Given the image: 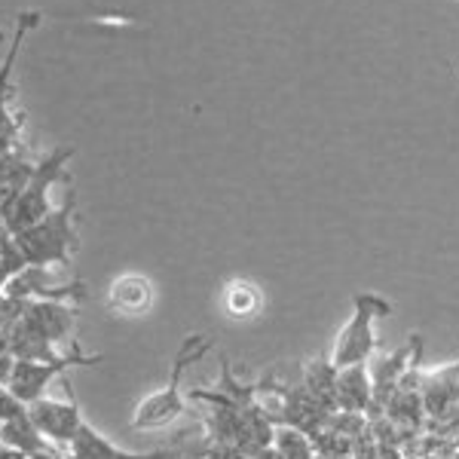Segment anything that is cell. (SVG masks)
<instances>
[{"label":"cell","mask_w":459,"mask_h":459,"mask_svg":"<svg viewBox=\"0 0 459 459\" xmlns=\"http://www.w3.org/2000/svg\"><path fill=\"white\" fill-rule=\"evenodd\" d=\"M214 350V340L209 334H187L181 340L172 361V371H169V380L162 383L157 392L144 395L142 402L132 411V429L138 432H153V429H169L175 426L178 420L187 413V404H184L181 395V380L196 361H203L205 355Z\"/></svg>","instance_id":"obj_1"},{"label":"cell","mask_w":459,"mask_h":459,"mask_svg":"<svg viewBox=\"0 0 459 459\" xmlns=\"http://www.w3.org/2000/svg\"><path fill=\"white\" fill-rule=\"evenodd\" d=\"M74 214H77V196L74 190L65 194V203L40 218L16 236V246L25 255L28 266H65L71 261V255L77 251L80 239L77 230H74Z\"/></svg>","instance_id":"obj_2"},{"label":"cell","mask_w":459,"mask_h":459,"mask_svg":"<svg viewBox=\"0 0 459 459\" xmlns=\"http://www.w3.org/2000/svg\"><path fill=\"white\" fill-rule=\"evenodd\" d=\"M392 316V303L374 291H361L352 298V316L346 318V325L340 328L331 350V361L334 368H352V365H368L371 355L380 350L377 340V318Z\"/></svg>","instance_id":"obj_3"},{"label":"cell","mask_w":459,"mask_h":459,"mask_svg":"<svg viewBox=\"0 0 459 459\" xmlns=\"http://www.w3.org/2000/svg\"><path fill=\"white\" fill-rule=\"evenodd\" d=\"M71 157H74V147H56L53 153H47V157L37 162L28 187L16 196V203H13L10 209L0 214V221H4V227L10 230V233H22V230H28L53 212V205H49V190H53L58 181H71V175H68Z\"/></svg>","instance_id":"obj_4"},{"label":"cell","mask_w":459,"mask_h":459,"mask_svg":"<svg viewBox=\"0 0 459 459\" xmlns=\"http://www.w3.org/2000/svg\"><path fill=\"white\" fill-rule=\"evenodd\" d=\"M101 361H105V355L83 352L77 340H74L71 350L58 352L53 359H16L13 361L10 380H6V389L16 398H22L25 404H31L37 398H43V389H47L56 377H68L71 368H92V365H101Z\"/></svg>","instance_id":"obj_5"},{"label":"cell","mask_w":459,"mask_h":459,"mask_svg":"<svg viewBox=\"0 0 459 459\" xmlns=\"http://www.w3.org/2000/svg\"><path fill=\"white\" fill-rule=\"evenodd\" d=\"M0 291L16 300H56V303H74V307L83 303L89 294L80 279H74V282H53L49 266H25Z\"/></svg>","instance_id":"obj_6"},{"label":"cell","mask_w":459,"mask_h":459,"mask_svg":"<svg viewBox=\"0 0 459 459\" xmlns=\"http://www.w3.org/2000/svg\"><path fill=\"white\" fill-rule=\"evenodd\" d=\"M423 355V337L413 334L411 343H404L402 350H392L386 355H371V386H374V404L377 411H386L389 398L395 395V389L402 386V380L411 374V365H417Z\"/></svg>","instance_id":"obj_7"},{"label":"cell","mask_w":459,"mask_h":459,"mask_svg":"<svg viewBox=\"0 0 459 459\" xmlns=\"http://www.w3.org/2000/svg\"><path fill=\"white\" fill-rule=\"evenodd\" d=\"M28 417L34 420V426L47 435L56 447H68L74 435L80 432V426L86 423L80 404L74 402V392L68 389V402L62 398H37L28 404Z\"/></svg>","instance_id":"obj_8"},{"label":"cell","mask_w":459,"mask_h":459,"mask_svg":"<svg viewBox=\"0 0 459 459\" xmlns=\"http://www.w3.org/2000/svg\"><path fill=\"white\" fill-rule=\"evenodd\" d=\"M22 328L31 331L37 340L49 346H62L68 340L74 322H77V309L74 303H56V300H28L25 313L19 316Z\"/></svg>","instance_id":"obj_9"},{"label":"cell","mask_w":459,"mask_h":459,"mask_svg":"<svg viewBox=\"0 0 459 459\" xmlns=\"http://www.w3.org/2000/svg\"><path fill=\"white\" fill-rule=\"evenodd\" d=\"M68 454L71 459H178V450H126L89 423L74 435Z\"/></svg>","instance_id":"obj_10"},{"label":"cell","mask_w":459,"mask_h":459,"mask_svg":"<svg viewBox=\"0 0 459 459\" xmlns=\"http://www.w3.org/2000/svg\"><path fill=\"white\" fill-rule=\"evenodd\" d=\"M420 395H423L426 417H447L459 404V361H450V365L420 374Z\"/></svg>","instance_id":"obj_11"},{"label":"cell","mask_w":459,"mask_h":459,"mask_svg":"<svg viewBox=\"0 0 459 459\" xmlns=\"http://www.w3.org/2000/svg\"><path fill=\"white\" fill-rule=\"evenodd\" d=\"M153 285L151 279L142 276V273H123L117 276L108 288V307L110 313H120L129 318L147 316L153 309Z\"/></svg>","instance_id":"obj_12"},{"label":"cell","mask_w":459,"mask_h":459,"mask_svg":"<svg viewBox=\"0 0 459 459\" xmlns=\"http://www.w3.org/2000/svg\"><path fill=\"white\" fill-rule=\"evenodd\" d=\"M337 411L361 413V417L377 411L368 365H352V368H340L337 371Z\"/></svg>","instance_id":"obj_13"},{"label":"cell","mask_w":459,"mask_h":459,"mask_svg":"<svg viewBox=\"0 0 459 459\" xmlns=\"http://www.w3.org/2000/svg\"><path fill=\"white\" fill-rule=\"evenodd\" d=\"M34 169H37V162L28 160L19 147L16 151L0 153V214L10 209V205L16 203V196L28 187Z\"/></svg>","instance_id":"obj_14"},{"label":"cell","mask_w":459,"mask_h":459,"mask_svg":"<svg viewBox=\"0 0 459 459\" xmlns=\"http://www.w3.org/2000/svg\"><path fill=\"white\" fill-rule=\"evenodd\" d=\"M303 389L318 398L328 411H337V368L328 355H316L303 365Z\"/></svg>","instance_id":"obj_15"},{"label":"cell","mask_w":459,"mask_h":459,"mask_svg":"<svg viewBox=\"0 0 459 459\" xmlns=\"http://www.w3.org/2000/svg\"><path fill=\"white\" fill-rule=\"evenodd\" d=\"M0 441H4L6 447H13V450H22V454H28V456L56 447V444L34 426V420L28 417V413H25V417H16V420H6V423H0Z\"/></svg>","instance_id":"obj_16"},{"label":"cell","mask_w":459,"mask_h":459,"mask_svg":"<svg viewBox=\"0 0 459 459\" xmlns=\"http://www.w3.org/2000/svg\"><path fill=\"white\" fill-rule=\"evenodd\" d=\"M221 307H224L230 318H255L264 309V294L257 285L246 282V279H236L221 294Z\"/></svg>","instance_id":"obj_17"},{"label":"cell","mask_w":459,"mask_h":459,"mask_svg":"<svg viewBox=\"0 0 459 459\" xmlns=\"http://www.w3.org/2000/svg\"><path fill=\"white\" fill-rule=\"evenodd\" d=\"M273 447H276L285 459H316L313 435L303 432L298 426H288V423L273 426Z\"/></svg>","instance_id":"obj_18"},{"label":"cell","mask_w":459,"mask_h":459,"mask_svg":"<svg viewBox=\"0 0 459 459\" xmlns=\"http://www.w3.org/2000/svg\"><path fill=\"white\" fill-rule=\"evenodd\" d=\"M187 459H248L242 450L230 447V444H221V441H212L205 447H187Z\"/></svg>","instance_id":"obj_19"},{"label":"cell","mask_w":459,"mask_h":459,"mask_svg":"<svg viewBox=\"0 0 459 459\" xmlns=\"http://www.w3.org/2000/svg\"><path fill=\"white\" fill-rule=\"evenodd\" d=\"M28 413V404L22 402V398L13 395L6 386H0V423H6V420H16V417H25Z\"/></svg>","instance_id":"obj_20"},{"label":"cell","mask_w":459,"mask_h":459,"mask_svg":"<svg viewBox=\"0 0 459 459\" xmlns=\"http://www.w3.org/2000/svg\"><path fill=\"white\" fill-rule=\"evenodd\" d=\"M28 459H71V454H62L58 447H49V450H40V454H31Z\"/></svg>","instance_id":"obj_21"},{"label":"cell","mask_w":459,"mask_h":459,"mask_svg":"<svg viewBox=\"0 0 459 459\" xmlns=\"http://www.w3.org/2000/svg\"><path fill=\"white\" fill-rule=\"evenodd\" d=\"M0 459H28V454H22V450L6 447V444L0 441Z\"/></svg>","instance_id":"obj_22"},{"label":"cell","mask_w":459,"mask_h":459,"mask_svg":"<svg viewBox=\"0 0 459 459\" xmlns=\"http://www.w3.org/2000/svg\"><path fill=\"white\" fill-rule=\"evenodd\" d=\"M251 459H285V456H282V454H279V450H276V447H273V444H270V447L257 450V454H255V456H251Z\"/></svg>","instance_id":"obj_23"},{"label":"cell","mask_w":459,"mask_h":459,"mask_svg":"<svg viewBox=\"0 0 459 459\" xmlns=\"http://www.w3.org/2000/svg\"><path fill=\"white\" fill-rule=\"evenodd\" d=\"M450 459H459V447L454 450V454H450Z\"/></svg>","instance_id":"obj_24"},{"label":"cell","mask_w":459,"mask_h":459,"mask_svg":"<svg viewBox=\"0 0 459 459\" xmlns=\"http://www.w3.org/2000/svg\"><path fill=\"white\" fill-rule=\"evenodd\" d=\"M454 441H456V447H459V432H456V435H454Z\"/></svg>","instance_id":"obj_25"}]
</instances>
